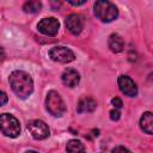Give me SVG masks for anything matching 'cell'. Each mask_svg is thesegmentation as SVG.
Returning <instances> with one entry per match:
<instances>
[{
	"label": "cell",
	"mask_w": 153,
	"mask_h": 153,
	"mask_svg": "<svg viewBox=\"0 0 153 153\" xmlns=\"http://www.w3.org/2000/svg\"><path fill=\"white\" fill-rule=\"evenodd\" d=\"M5 59V51L2 48H0V61H2Z\"/></svg>",
	"instance_id": "cell-21"
},
{
	"label": "cell",
	"mask_w": 153,
	"mask_h": 153,
	"mask_svg": "<svg viewBox=\"0 0 153 153\" xmlns=\"http://www.w3.org/2000/svg\"><path fill=\"white\" fill-rule=\"evenodd\" d=\"M0 130L6 136L17 137L20 134L19 121L10 114H1L0 115Z\"/></svg>",
	"instance_id": "cell-3"
},
{
	"label": "cell",
	"mask_w": 153,
	"mask_h": 153,
	"mask_svg": "<svg viewBox=\"0 0 153 153\" xmlns=\"http://www.w3.org/2000/svg\"><path fill=\"white\" fill-rule=\"evenodd\" d=\"M68 2L71 5H74V6H80V5H84L86 1L85 0H82V1H72V0H68Z\"/></svg>",
	"instance_id": "cell-20"
},
{
	"label": "cell",
	"mask_w": 153,
	"mask_h": 153,
	"mask_svg": "<svg viewBox=\"0 0 153 153\" xmlns=\"http://www.w3.org/2000/svg\"><path fill=\"white\" fill-rule=\"evenodd\" d=\"M25 153H38V152H36V151H26Z\"/></svg>",
	"instance_id": "cell-22"
},
{
	"label": "cell",
	"mask_w": 153,
	"mask_h": 153,
	"mask_svg": "<svg viewBox=\"0 0 153 153\" xmlns=\"http://www.w3.org/2000/svg\"><path fill=\"white\" fill-rule=\"evenodd\" d=\"M140 127L146 134H152L153 133V115H152V112L147 111L141 116Z\"/></svg>",
	"instance_id": "cell-13"
},
{
	"label": "cell",
	"mask_w": 153,
	"mask_h": 153,
	"mask_svg": "<svg viewBox=\"0 0 153 153\" xmlns=\"http://www.w3.org/2000/svg\"><path fill=\"white\" fill-rule=\"evenodd\" d=\"M10 85L19 98H27L33 91V81L24 71H13L10 75Z\"/></svg>",
	"instance_id": "cell-1"
},
{
	"label": "cell",
	"mask_w": 153,
	"mask_h": 153,
	"mask_svg": "<svg viewBox=\"0 0 153 153\" xmlns=\"http://www.w3.org/2000/svg\"><path fill=\"white\" fill-rule=\"evenodd\" d=\"M37 29L41 33L47 35V36H55L60 29V23L56 18L50 17V18H43L38 24Z\"/></svg>",
	"instance_id": "cell-7"
},
{
	"label": "cell",
	"mask_w": 153,
	"mask_h": 153,
	"mask_svg": "<svg viewBox=\"0 0 153 153\" xmlns=\"http://www.w3.org/2000/svg\"><path fill=\"white\" fill-rule=\"evenodd\" d=\"M111 153H131L128 148H126V147H123V146H117V147H115L112 151H111Z\"/></svg>",
	"instance_id": "cell-16"
},
{
	"label": "cell",
	"mask_w": 153,
	"mask_h": 153,
	"mask_svg": "<svg viewBox=\"0 0 153 153\" xmlns=\"http://www.w3.org/2000/svg\"><path fill=\"white\" fill-rule=\"evenodd\" d=\"M94 14L105 23H110L112 20H115L118 16V11L117 7L106 0H99L94 4Z\"/></svg>",
	"instance_id": "cell-2"
},
{
	"label": "cell",
	"mask_w": 153,
	"mask_h": 153,
	"mask_svg": "<svg viewBox=\"0 0 153 153\" xmlns=\"http://www.w3.org/2000/svg\"><path fill=\"white\" fill-rule=\"evenodd\" d=\"M66 26L68 29V31L73 35H79L82 30L84 26V22H82V17L80 14L76 13H72L66 18Z\"/></svg>",
	"instance_id": "cell-9"
},
{
	"label": "cell",
	"mask_w": 153,
	"mask_h": 153,
	"mask_svg": "<svg viewBox=\"0 0 153 153\" xmlns=\"http://www.w3.org/2000/svg\"><path fill=\"white\" fill-rule=\"evenodd\" d=\"M45 105H47V110L53 116H56V117H61L66 111L65 102L56 91L48 92L47 99H45Z\"/></svg>",
	"instance_id": "cell-4"
},
{
	"label": "cell",
	"mask_w": 153,
	"mask_h": 153,
	"mask_svg": "<svg viewBox=\"0 0 153 153\" xmlns=\"http://www.w3.org/2000/svg\"><path fill=\"white\" fill-rule=\"evenodd\" d=\"M120 111H118V109H114V110H111L110 111V118L112 120V121H117L118 118H120Z\"/></svg>",
	"instance_id": "cell-18"
},
{
	"label": "cell",
	"mask_w": 153,
	"mask_h": 153,
	"mask_svg": "<svg viewBox=\"0 0 153 153\" xmlns=\"http://www.w3.org/2000/svg\"><path fill=\"white\" fill-rule=\"evenodd\" d=\"M111 104L115 106V109H121L122 108V100L120 99V98H117V97H115V98H112L111 99Z\"/></svg>",
	"instance_id": "cell-17"
},
{
	"label": "cell",
	"mask_w": 153,
	"mask_h": 153,
	"mask_svg": "<svg viewBox=\"0 0 153 153\" xmlns=\"http://www.w3.org/2000/svg\"><path fill=\"white\" fill-rule=\"evenodd\" d=\"M97 108V103L94 99L90 98V97H82L79 103H78V109L76 111L79 114H84V112H92L94 109Z\"/></svg>",
	"instance_id": "cell-11"
},
{
	"label": "cell",
	"mask_w": 153,
	"mask_h": 153,
	"mask_svg": "<svg viewBox=\"0 0 153 153\" xmlns=\"http://www.w3.org/2000/svg\"><path fill=\"white\" fill-rule=\"evenodd\" d=\"M49 57L56 62L68 63L75 59V55L71 49L66 47H54L49 50Z\"/></svg>",
	"instance_id": "cell-6"
},
{
	"label": "cell",
	"mask_w": 153,
	"mask_h": 153,
	"mask_svg": "<svg viewBox=\"0 0 153 153\" xmlns=\"http://www.w3.org/2000/svg\"><path fill=\"white\" fill-rule=\"evenodd\" d=\"M118 87L122 91V93H124L128 97H135L137 94V86L128 75L118 76Z\"/></svg>",
	"instance_id": "cell-8"
},
{
	"label": "cell",
	"mask_w": 153,
	"mask_h": 153,
	"mask_svg": "<svg viewBox=\"0 0 153 153\" xmlns=\"http://www.w3.org/2000/svg\"><path fill=\"white\" fill-rule=\"evenodd\" d=\"M41 7H42V4L39 1H27L24 4L23 10L26 13H36V12H39Z\"/></svg>",
	"instance_id": "cell-15"
},
{
	"label": "cell",
	"mask_w": 153,
	"mask_h": 153,
	"mask_svg": "<svg viewBox=\"0 0 153 153\" xmlns=\"http://www.w3.org/2000/svg\"><path fill=\"white\" fill-rule=\"evenodd\" d=\"M7 102H8V97H7V94H6L4 91H0V106L5 105Z\"/></svg>",
	"instance_id": "cell-19"
},
{
	"label": "cell",
	"mask_w": 153,
	"mask_h": 153,
	"mask_svg": "<svg viewBox=\"0 0 153 153\" xmlns=\"http://www.w3.org/2000/svg\"><path fill=\"white\" fill-rule=\"evenodd\" d=\"M108 44H109L110 50L114 51V53H120V51H122L123 48H124V42H123L122 37H121L120 35H117V33L110 35Z\"/></svg>",
	"instance_id": "cell-12"
},
{
	"label": "cell",
	"mask_w": 153,
	"mask_h": 153,
	"mask_svg": "<svg viewBox=\"0 0 153 153\" xmlns=\"http://www.w3.org/2000/svg\"><path fill=\"white\" fill-rule=\"evenodd\" d=\"M67 152L68 153H86L84 145L79 140H69L67 143Z\"/></svg>",
	"instance_id": "cell-14"
},
{
	"label": "cell",
	"mask_w": 153,
	"mask_h": 153,
	"mask_svg": "<svg viewBox=\"0 0 153 153\" xmlns=\"http://www.w3.org/2000/svg\"><path fill=\"white\" fill-rule=\"evenodd\" d=\"M27 130L30 131L31 136L36 140H43L49 136L50 130L49 127L41 120H32L27 123Z\"/></svg>",
	"instance_id": "cell-5"
},
{
	"label": "cell",
	"mask_w": 153,
	"mask_h": 153,
	"mask_svg": "<svg viewBox=\"0 0 153 153\" xmlns=\"http://www.w3.org/2000/svg\"><path fill=\"white\" fill-rule=\"evenodd\" d=\"M62 82L66 85V86H68V87H74V86H76L78 84H79V81H80V75H79V73L75 71V69H73V68H67L63 73H62Z\"/></svg>",
	"instance_id": "cell-10"
}]
</instances>
